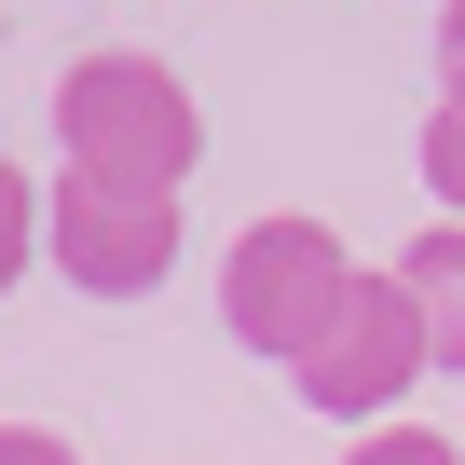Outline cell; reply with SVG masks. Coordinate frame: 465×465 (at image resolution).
<instances>
[{"instance_id":"obj_6","label":"cell","mask_w":465,"mask_h":465,"mask_svg":"<svg viewBox=\"0 0 465 465\" xmlns=\"http://www.w3.org/2000/svg\"><path fill=\"white\" fill-rule=\"evenodd\" d=\"M424 192L465 219V96H438V110H424Z\"/></svg>"},{"instance_id":"obj_8","label":"cell","mask_w":465,"mask_h":465,"mask_svg":"<svg viewBox=\"0 0 465 465\" xmlns=\"http://www.w3.org/2000/svg\"><path fill=\"white\" fill-rule=\"evenodd\" d=\"M28 247H42V192H28L15 164H0V288L28 274Z\"/></svg>"},{"instance_id":"obj_3","label":"cell","mask_w":465,"mask_h":465,"mask_svg":"<svg viewBox=\"0 0 465 465\" xmlns=\"http://www.w3.org/2000/svg\"><path fill=\"white\" fill-rule=\"evenodd\" d=\"M42 261L83 302H151L178 274V192H124V178H55L42 192Z\"/></svg>"},{"instance_id":"obj_9","label":"cell","mask_w":465,"mask_h":465,"mask_svg":"<svg viewBox=\"0 0 465 465\" xmlns=\"http://www.w3.org/2000/svg\"><path fill=\"white\" fill-rule=\"evenodd\" d=\"M0 465H83V451H69L55 424H0Z\"/></svg>"},{"instance_id":"obj_5","label":"cell","mask_w":465,"mask_h":465,"mask_svg":"<svg viewBox=\"0 0 465 465\" xmlns=\"http://www.w3.org/2000/svg\"><path fill=\"white\" fill-rule=\"evenodd\" d=\"M397 302L424 315V370H465V219H438L397 261Z\"/></svg>"},{"instance_id":"obj_2","label":"cell","mask_w":465,"mask_h":465,"mask_svg":"<svg viewBox=\"0 0 465 465\" xmlns=\"http://www.w3.org/2000/svg\"><path fill=\"white\" fill-rule=\"evenodd\" d=\"M342 288H356V261H342L329 219H247L232 261H219V329L247 342V356H274V370H302L329 342Z\"/></svg>"},{"instance_id":"obj_10","label":"cell","mask_w":465,"mask_h":465,"mask_svg":"<svg viewBox=\"0 0 465 465\" xmlns=\"http://www.w3.org/2000/svg\"><path fill=\"white\" fill-rule=\"evenodd\" d=\"M438 83L465 96V0H438Z\"/></svg>"},{"instance_id":"obj_4","label":"cell","mask_w":465,"mask_h":465,"mask_svg":"<svg viewBox=\"0 0 465 465\" xmlns=\"http://www.w3.org/2000/svg\"><path fill=\"white\" fill-rule=\"evenodd\" d=\"M288 383H302V411H329V424H356V438L397 424V397L424 383V315L397 302V274H356L342 315H329V342H315Z\"/></svg>"},{"instance_id":"obj_1","label":"cell","mask_w":465,"mask_h":465,"mask_svg":"<svg viewBox=\"0 0 465 465\" xmlns=\"http://www.w3.org/2000/svg\"><path fill=\"white\" fill-rule=\"evenodd\" d=\"M55 151L69 178H124V192H178L205 151V110L164 55H83L55 83Z\"/></svg>"},{"instance_id":"obj_7","label":"cell","mask_w":465,"mask_h":465,"mask_svg":"<svg viewBox=\"0 0 465 465\" xmlns=\"http://www.w3.org/2000/svg\"><path fill=\"white\" fill-rule=\"evenodd\" d=\"M342 465H465V451H451L438 424H370V438H356Z\"/></svg>"}]
</instances>
